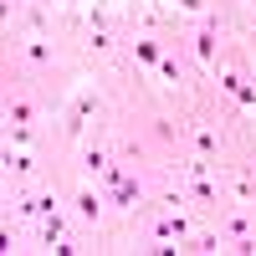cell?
Segmentation results:
<instances>
[{
  "mask_svg": "<svg viewBox=\"0 0 256 256\" xmlns=\"http://www.w3.org/2000/svg\"><path fill=\"white\" fill-rule=\"evenodd\" d=\"M154 236H159V241H184V236H190V226H184L180 216H164V220L154 226Z\"/></svg>",
  "mask_w": 256,
  "mask_h": 256,
  "instance_id": "3",
  "label": "cell"
},
{
  "mask_svg": "<svg viewBox=\"0 0 256 256\" xmlns=\"http://www.w3.org/2000/svg\"><path fill=\"white\" fill-rule=\"evenodd\" d=\"M134 52H138V62H144V67H159V41H134Z\"/></svg>",
  "mask_w": 256,
  "mask_h": 256,
  "instance_id": "7",
  "label": "cell"
},
{
  "mask_svg": "<svg viewBox=\"0 0 256 256\" xmlns=\"http://www.w3.org/2000/svg\"><path fill=\"white\" fill-rule=\"evenodd\" d=\"M77 216H82V220H98V216H102V200L92 195V190H82V195H77Z\"/></svg>",
  "mask_w": 256,
  "mask_h": 256,
  "instance_id": "5",
  "label": "cell"
},
{
  "mask_svg": "<svg viewBox=\"0 0 256 256\" xmlns=\"http://www.w3.org/2000/svg\"><path fill=\"white\" fill-rule=\"evenodd\" d=\"M56 6H67V0H56Z\"/></svg>",
  "mask_w": 256,
  "mask_h": 256,
  "instance_id": "15",
  "label": "cell"
},
{
  "mask_svg": "<svg viewBox=\"0 0 256 256\" xmlns=\"http://www.w3.org/2000/svg\"><path fill=\"white\" fill-rule=\"evenodd\" d=\"M190 195H195L200 205H216V200H220V190L210 184V174H205V180H195V184H190Z\"/></svg>",
  "mask_w": 256,
  "mask_h": 256,
  "instance_id": "6",
  "label": "cell"
},
{
  "mask_svg": "<svg viewBox=\"0 0 256 256\" xmlns=\"http://www.w3.org/2000/svg\"><path fill=\"white\" fill-rule=\"evenodd\" d=\"M251 10H256V0H251Z\"/></svg>",
  "mask_w": 256,
  "mask_h": 256,
  "instance_id": "16",
  "label": "cell"
},
{
  "mask_svg": "<svg viewBox=\"0 0 256 256\" xmlns=\"http://www.w3.org/2000/svg\"><path fill=\"white\" fill-rule=\"evenodd\" d=\"M41 230H46V241H62V220H56V210L46 216V226H41Z\"/></svg>",
  "mask_w": 256,
  "mask_h": 256,
  "instance_id": "13",
  "label": "cell"
},
{
  "mask_svg": "<svg viewBox=\"0 0 256 256\" xmlns=\"http://www.w3.org/2000/svg\"><path fill=\"white\" fill-rule=\"evenodd\" d=\"M138 195H144L138 180H118V184H113V205H123V210H134V205H138Z\"/></svg>",
  "mask_w": 256,
  "mask_h": 256,
  "instance_id": "2",
  "label": "cell"
},
{
  "mask_svg": "<svg viewBox=\"0 0 256 256\" xmlns=\"http://www.w3.org/2000/svg\"><path fill=\"white\" fill-rule=\"evenodd\" d=\"M195 144H200V154H216V148H220V138L210 134V128H195Z\"/></svg>",
  "mask_w": 256,
  "mask_h": 256,
  "instance_id": "10",
  "label": "cell"
},
{
  "mask_svg": "<svg viewBox=\"0 0 256 256\" xmlns=\"http://www.w3.org/2000/svg\"><path fill=\"white\" fill-rule=\"evenodd\" d=\"M26 56L36 62V67H46V62H52V46H46V41H26Z\"/></svg>",
  "mask_w": 256,
  "mask_h": 256,
  "instance_id": "9",
  "label": "cell"
},
{
  "mask_svg": "<svg viewBox=\"0 0 256 256\" xmlns=\"http://www.w3.org/2000/svg\"><path fill=\"white\" fill-rule=\"evenodd\" d=\"M241 102H246V108H256V82H246V88H241Z\"/></svg>",
  "mask_w": 256,
  "mask_h": 256,
  "instance_id": "14",
  "label": "cell"
},
{
  "mask_svg": "<svg viewBox=\"0 0 256 256\" xmlns=\"http://www.w3.org/2000/svg\"><path fill=\"white\" fill-rule=\"evenodd\" d=\"M20 216H52V200L46 195H26L20 200Z\"/></svg>",
  "mask_w": 256,
  "mask_h": 256,
  "instance_id": "8",
  "label": "cell"
},
{
  "mask_svg": "<svg viewBox=\"0 0 256 256\" xmlns=\"http://www.w3.org/2000/svg\"><path fill=\"white\" fill-rule=\"evenodd\" d=\"M88 46H92V52H108L113 36H108V31H88Z\"/></svg>",
  "mask_w": 256,
  "mask_h": 256,
  "instance_id": "11",
  "label": "cell"
},
{
  "mask_svg": "<svg viewBox=\"0 0 256 256\" xmlns=\"http://www.w3.org/2000/svg\"><path fill=\"white\" fill-rule=\"evenodd\" d=\"M216 31H220V26H216V16H205V31L195 36V56L205 62V67L216 62Z\"/></svg>",
  "mask_w": 256,
  "mask_h": 256,
  "instance_id": "1",
  "label": "cell"
},
{
  "mask_svg": "<svg viewBox=\"0 0 256 256\" xmlns=\"http://www.w3.org/2000/svg\"><path fill=\"white\" fill-rule=\"evenodd\" d=\"M82 169H88V174H102V169H108V154H102L98 144H88L82 148Z\"/></svg>",
  "mask_w": 256,
  "mask_h": 256,
  "instance_id": "4",
  "label": "cell"
},
{
  "mask_svg": "<svg viewBox=\"0 0 256 256\" xmlns=\"http://www.w3.org/2000/svg\"><path fill=\"white\" fill-rule=\"evenodd\" d=\"M10 123H31V102L16 98V102H10Z\"/></svg>",
  "mask_w": 256,
  "mask_h": 256,
  "instance_id": "12",
  "label": "cell"
}]
</instances>
